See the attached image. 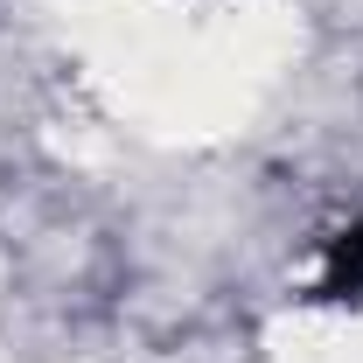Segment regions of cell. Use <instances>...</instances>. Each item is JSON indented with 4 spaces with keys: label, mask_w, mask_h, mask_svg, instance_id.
Returning a JSON list of instances; mask_svg holds the SVG:
<instances>
[{
    "label": "cell",
    "mask_w": 363,
    "mask_h": 363,
    "mask_svg": "<svg viewBox=\"0 0 363 363\" xmlns=\"http://www.w3.org/2000/svg\"><path fill=\"white\" fill-rule=\"evenodd\" d=\"M321 294H328V301H363V224H350L335 245H328Z\"/></svg>",
    "instance_id": "6da1fadb"
}]
</instances>
